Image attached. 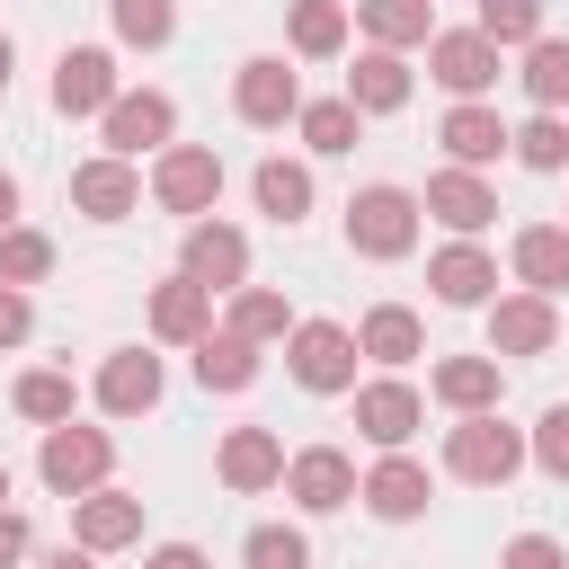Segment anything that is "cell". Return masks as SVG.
Masks as SVG:
<instances>
[{"label": "cell", "instance_id": "1", "mask_svg": "<svg viewBox=\"0 0 569 569\" xmlns=\"http://www.w3.org/2000/svg\"><path fill=\"white\" fill-rule=\"evenodd\" d=\"M418 196L409 187H365V196H347V249L356 258H409L418 249Z\"/></svg>", "mask_w": 569, "mask_h": 569}, {"label": "cell", "instance_id": "2", "mask_svg": "<svg viewBox=\"0 0 569 569\" xmlns=\"http://www.w3.org/2000/svg\"><path fill=\"white\" fill-rule=\"evenodd\" d=\"M525 453H533V445H525L516 427H498V409H489V418H462V427L445 436V471H453V480H480V489H507V480L525 471Z\"/></svg>", "mask_w": 569, "mask_h": 569}, {"label": "cell", "instance_id": "3", "mask_svg": "<svg viewBox=\"0 0 569 569\" xmlns=\"http://www.w3.org/2000/svg\"><path fill=\"white\" fill-rule=\"evenodd\" d=\"M36 471H44V489L89 498V489H107V471H116V436H107V427H44Z\"/></svg>", "mask_w": 569, "mask_h": 569}, {"label": "cell", "instance_id": "4", "mask_svg": "<svg viewBox=\"0 0 569 569\" xmlns=\"http://www.w3.org/2000/svg\"><path fill=\"white\" fill-rule=\"evenodd\" d=\"M151 196H160V213H213V196H222V160L204 151V142H169L160 160H151Z\"/></svg>", "mask_w": 569, "mask_h": 569}, {"label": "cell", "instance_id": "5", "mask_svg": "<svg viewBox=\"0 0 569 569\" xmlns=\"http://www.w3.org/2000/svg\"><path fill=\"white\" fill-rule=\"evenodd\" d=\"M178 276H187V284H204V293H240V284H249V240H240L231 222H187Z\"/></svg>", "mask_w": 569, "mask_h": 569}, {"label": "cell", "instance_id": "6", "mask_svg": "<svg viewBox=\"0 0 569 569\" xmlns=\"http://www.w3.org/2000/svg\"><path fill=\"white\" fill-rule=\"evenodd\" d=\"M356 338L338 320H293V382L302 391H356Z\"/></svg>", "mask_w": 569, "mask_h": 569}, {"label": "cell", "instance_id": "7", "mask_svg": "<svg viewBox=\"0 0 569 569\" xmlns=\"http://www.w3.org/2000/svg\"><path fill=\"white\" fill-rule=\"evenodd\" d=\"M356 489H365V480H356V462H347L338 445H302V453L284 462V498H293L302 516H338Z\"/></svg>", "mask_w": 569, "mask_h": 569}, {"label": "cell", "instance_id": "8", "mask_svg": "<svg viewBox=\"0 0 569 569\" xmlns=\"http://www.w3.org/2000/svg\"><path fill=\"white\" fill-rule=\"evenodd\" d=\"M98 124H107V151H116V160H133V151H169V133H178V107H169L160 89H124V98H116Z\"/></svg>", "mask_w": 569, "mask_h": 569}, {"label": "cell", "instance_id": "9", "mask_svg": "<svg viewBox=\"0 0 569 569\" xmlns=\"http://www.w3.org/2000/svg\"><path fill=\"white\" fill-rule=\"evenodd\" d=\"M418 391L400 382V373H382V382H356V436L365 445H382V453H400L409 436H418Z\"/></svg>", "mask_w": 569, "mask_h": 569}, {"label": "cell", "instance_id": "10", "mask_svg": "<svg viewBox=\"0 0 569 569\" xmlns=\"http://www.w3.org/2000/svg\"><path fill=\"white\" fill-rule=\"evenodd\" d=\"M427 71L471 107L480 89H498V44H489L480 27H453V36H436V44H427Z\"/></svg>", "mask_w": 569, "mask_h": 569}, {"label": "cell", "instance_id": "11", "mask_svg": "<svg viewBox=\"0 0 569 569\" xmlns=\"http://www.w3.org/2000/svg\"><path fill=\"white\" fill-rule=\"evenodd\" d=\"M124 89H116V53H98V44H71L62 62H53V107L62 116H107Z\"/></svg>", "mask_w": 569, "mask_h": 569}, {"label": "cell", "instance_id": "12", "mask_svg": "<svg viewBox=\"0 0 569 569\" xmlns=\"http://www.w3.org/2000/svg\"><path fill=\"white\" fill-rule=\"evenodd\" d=\"M231 107H240L249 124H284V116H302V80H293L276 53H249L240 80H231Z\"/></svg>", "mask_w": 569, "mask_h": 569}, {"label": "cell", "instance_id": "13", "mask_svg": "<svg viewBox=\"0 0 569 569\" xmlns=\"http://www.w3.org/2000/svg\"><path fill=\"white\" fill-rule=\"evenodd\" d=\"M427 213H436L445 231H462V240H471V231H489V222H498V187H489L480 169H436V178H427Z\"/></svg>", "mask_w": 569, "mask_h": 569}, {"label": "cell", "instance_id": "14", "mask_svg": "<svg viewBox=\"0 0 569 569\" xmlns=\"http://www.w3.org/2000/svg\"><path fill=\"white\" fill-rule=\"evenodd\" d=\"M71 204H80L89 222H124V213L142 204L133 160H116V151H107V160H80V169H71Z\"/></svg>", "mask_w": 569, "mask_h": 569}, {"label": "cell", "instance_id": "15", "mask_svg": "<svg viewBox=\"0 0 569 569\" xmlns=\"http://www.w3.org/2000/svg\"><path fill=\"white\" fill-rule=\"evenodd\" d=\"M560 338V311L542 302V293H507V302H489V356H542Z\"/></svg>", "mask_w": 569, "mask_h": 569}, {"label": "cell", "instance_id": "16", "mask_svg": "<svg viewBox=\"0 0 569 569\" xmlns=\"http://www.w3.org/2000/svg\"><path fill=\"white\" fill-rule=\"evenodd\" d=\"M98 409H107V418H142V409H160V356L116 347V356L98 365Z\"/></svg>", "mask_w": 569, "mask_h": 569}, {"label": "cell", "instance_id": "17", "mask_svg": "<svg viewBox=\"0 0 569 569\" xmlns=\"http://www.w3.org/2000/svg\"><path fill=\"white\" fill-rule=\"evenodd\" d=\"M133 533H142V498H124V489L71 498V542H80V551H124Z\"/></svg>", "mask_w": 569, "mask_h": 569}, {"label": "cell", "instance_id": "18", "mask_svg": "<svg viewBox=\"0 0 569 569\" xmlns=\"http://www.w3.org/2000/svg\"><path fill=\"white\" fill-rule=\"evenodd\" d=\"M427 284H436V302L480 311V302H489V284H498V258H489V249H471V240H453V249H436V258H427Z\"/></svg>", "mask_w": 569, "mask_h": 569}, {"label": "cell", "instance_id": "19", "mask_svg": "<svg viewBox=\"0 0 569 569\" xmlns=\"http://www.w3.org/2000/svg\"><path fill=\"white\" fill-rule=\"evenodd\" d=\"M436 142H445V160H453V169H489L516 133L498 124V107H480V98H471V107H453V116L436 124Z\"/></svg>", "mask_w": 569, "mask_h": 569}, {"label": "cell", "instance_id": "20", "mask_svg": "<svg viewBox=\"0 0 569 569\" xmlns=\"http://www.w3.org/2000/svg\"><path fill=\"white\" fill-rule=\"evenodd\" d=\"M151 338H169V347H204V338H213V293L187 284V276H169V284L151 293Z\"/></svg>", "mask_w": 569, "mask_h": 569}, {"label": "cell", "instance_id": "21", "mask_svg": "<svg viewBox=\"0 0 569 569\" xmlns=\"http://www.w3.org/2000/svg\"><path fill=\"white\" fill-rule=\"evenodd\" d=\"M427 391L453 409V418H489L498 409V356H445L427 373Z\"/></svg>", "mask_w": 569, "mask_h": 569}, {"label": "cell", "instance_id": "22", "mask_svg": "<svg viewBox=\"0 0 569 569\" xmlns=\"http://www.w3.org/2000/svg\"><path fill=\"white\" fill-rule=\"evenodd\" d=\"M213 471H222V489H276L284 480V445L267 427H231L222 453H213Z\"/></svg>", "mask_w": 569, "mask_h": 569}, {"label": "cell", "instance_id": "23", "mask_svg": "<svg viewBox=\"0 0 569 569\" xmlns=\"http://www.w3.org/2000/svg\"><path fill=\"white\" fill-rule=\"evenodd\" d=\"M382 525H409V516H427V471L409 462V453H382L373 471H365V489H356Z\"/></svg>", "mask_w": 569, "mask_h": 569}, {"label": "cell", "instance_id": "24", "mask_svg": "<svg viewBox=\"0 0 569 569\" xmlns=\"http://www.w3.org/2000/svg\"><path fill=\"white\" fill-rule=\"evenodd\" d=\"M516 276L551 302V293L569 284V222H525V231H516Z\"/></svg>", "mask_w": 569, "mask_h": 569}, {"label": "cell", "instance_id": "25", "mask_svg": "<svg viewBox=\"0 0 569 569\" xmlns=\"http://www.w3.org/2000/svg\"><path fill=\"white\" fill-rule=\"evenodd\" d=\"M356 347H365L373 365H409V356H427V329H418L409 302H373L365 329H356Z\"/></svg>", "mask_w": 569, "mask_h": 569}, {"label": "cell", "instance_id": "26", "mask_svg": "<svg viewBox=\"0 0 569 569\" xmlns=\"http://www.w3.org/2000/svg\"><path fill=\"white\" fill-rule=\"evenodd\" d=\"M356 18H365V36H373L382 53L436 44V0H356Z\"/></svg>", "mask_w": 569, "mask_h": 569}, {"label": "cell", "instance_id": "27", "mask_svg": "<svg viewBox=\"0 0 569 569\" xmlns=\"http://www.w3.org/2000/svg\"><path fill=\"white\" fill-rule=\"evenodd\" d=\"M347 98L365 107V116H391V107H409V62L400 53H356V71H347Z\"/></svg>", "mask_w": 569, "mask_h": 569}, {"label": "cell", "instance_id": "28", "mask_svg": "<svg viewBox=\"0 0 569 569\" xmlns=\"http://www.w3.org/2000/svg\"><path fill=\"white\" fill-rule=\"evenodd\" d=\"M196 382H204V391H249V382H258V347L231 338V329H213V338L196 347Z\"/></svg>", "mask_w": 569, "mask_h": 569}, {"label": "cell", "instance_id": "29", "mask_svg": "<svg viewBox=\"0 0 569 569\" xmlns=\"http://www.w3.org/2000/svg\"><path fill=\"white\" fill-rule=\"evenodd\" d=\"M302 142L311 151H356V133H365V107L356 98H302Z\"/></svg>", "mask_w": 569, "mask_h": 569}, {"label": "cell", "instance_id": "30", "mask_svg": "<svg viewBox=\"0 0 569 569\" xmlns=\"http://www.w3.org/2000/svg\"><path fill=\"white\" fill-rule=\"evenodd\" d=\"M258 213L302 222V213H311V169H302V160H258Z\"/></svg>", "mask_w": 569, "mask_h": 569}, {"label": "cell", "instance_id": "31", "mask_svg": "<svg viewBox=\"0 0 569 569\" xmlns=\"http://www.w3.org/2000/svg\"><path fill=\"white\" fill-rule=\"evenodd\" d=\"M231 338H249V347H267V338H293V311H284V293H267V284H240V293H231Z\"/></svg>", "mask_w": 569, "mask_h": 569}, {"label": "cell", "instance_id": "32", "mask_svg": "<svg viewBox=\"0 0 569 569\" xmlns=\"http://www.w3.org/2000/svg\"><path fill=\"white\" fill-rule=\"evenodd\" d=\"M525 89H533V107H542V116H560V107H569V44H560V36L525 44Z\"/></svg>", "mask_w": 569, "mask_h": 569}, {"label": "cell", "instance_id": "33", "mask_svg": "<svg viewBox=\"0 0 569 569\" xmlns=\"http://www.w3.org/2000/svg\"><path fill=\"white\" fill-rule=\"evenodd\" d=\"M338 44H347V9H338V0H293V53L329 62Z\"/></svg>", "mask_w": 569, "mask_h": 569}, {"label": "cell", "instance_id": "34", "mask_svg": "<svg viewBox=\"0 0 569 569\" xmlns=\"http://www.w3.org/2000/svg\"><path fill=\"white\" fill-rule=\"evenodd\" d=\"M107 9H116V36L142 44V53H160V44L178 36V9H169V0H107Z\"/></svg>", "mask_w": 569, "mask_h": 569}, {"label": "cell", "instance_id": "35", "mask_svg": "<svg viewBox=\"0 0 569 569\" xmlns=\"http://www.w3.org/2000/svg\"><path fill=\"white\" fill-rule=\"evenodd\" d=\"M18 418L71 427V373H18Z\"/></svg>", "mask_w": 569, "mask_h": 569}, {"label": "cell", "instance_id": "36", "mask_svg": "<svg viewBox=\"0 0 569 569\" xmlns=\"http://www.w3.org/2000/svg\"><path fill=\"white\" fill-rule=\"evenodd\" d=\"M489 44H542V0H480Z\"/></svg>", "mask_w": 569, "mask_h": 569}, {"label": "cell", "instance_id": "37", "mask_svg": "<svg viewBox=\"0 0 569 569\" xmlns=\"http://www.w3.org/2000/svg\"><path fill=\"white\" fill-rule=\"evenodd\" d=\"M240 560H249V569H311V542H302L293 525H258V533L240 542Z\"/></svg>", "mask_w": 569, "mask_h": 569}, {"label": "cell", "instance_id": "38", "mask_svg": "<svg viewBox=\"0 0 569 569\" xmlns=\"http://www.w3.org/2000/svg\"><path fill=\"white\" fill-rule=\"evenodd\" d=\"M53 267V240L44 231H0V284H36Z\"/></svg>", "mask_w": 569, "mask_h": 569}, {"label": "cell", "instance_id": "39", "mask_svg": "<svg viewBox=\"0 0 569 569\" xmlns=\"http://www.w3.org/2000/svg\"><path fill=\"white\" fill-rule=\"evenodd\" d=\"M516 160H525V169H569V124H560V116H533V124L516 133Z\"/></svg>", "mask_w": 569, "mask_h": 569}, {"label": "cell", "instance_id": "40", "mask_svg": "<svg viewBox=\"0 0 569 569\" xmlns=\"http://www.w3.org/2000/svg\"><path fill=\"white\" fill-rule=\"evenodd\" d=\"M533 462H542L551 480H569V400L542 409V427H533Z\"/></svg>", "mask_w": 569, "mask_h": 569}, {"label": "cell", "instance_id": "41", "mask_svg": "<svg viewBox=\"0 0 569 569\" xmlns=\"http://www.w3.org/2000/svg\"><path fill=\"white\" fill-rule=\"evenodd\" d=\"M498 569H569V551H560L551 533H516V542L498 551Z\"/></svg>", "mask_w": 569, "mask_h": 569}, {"label": "cell", "instance_id": "42", "mask_svg": "<svg viewBox=\"0 0 569 569\" xmlns=\"http://www.w3.org/2000/svg\"><path fill=\"white\" fill-rule=\"evenodd\" d=\"M36 329V311H27V284H0V347H18Z\"/></svg>", "mask_w": 569, "mask_h": 569}, {"label": "cell", "instance_id": "43", "mask_svg": "<svg viewBox=\"0 0 569 569\" xmlns=\"http://www.w3.org/2000/svg\"><path fill=\"white\" fill-rule=\"evenodd\" d=\"M18 560H27V516L0 507V569H18Z\"/></svg>", "mask_w": 569, "mask_h": 569}, {"label": "cell", "instance_id": "44", "mask_svg": "<svg viewBox=\"0 0 569 569\" xmlns=\"http://www.w3.org/2000/svg\"><path fill=\"white\" fill-rule=\"evenodd\" d=\"M151 569H213V560H204L196 542H160V551H151Z\"/></svg>", "mask_w": 569, "mask_h": 569}, {"label": "cell", "instance_id": "45", "mask_svg": "<svg viewBox=\"0 0 569 569\" xmlns=\"http://www.w3.org/2000/svg\"><path fill=\"white\" fill-rule=\"evenodd\" d=\"M0 231H18V178L0 169Z\"/></svg>", "mask_w": 569, "mask_h": 569}, {"label": "cell", "instance_id": "46", "mask_svg": "<svg viewBox=\"0 0 569 569\" xmlns=\"http://www.w3.org/2000/svg\"><path fill=\"white\" fill-rule=\"evenodd\" d=\"M36 569H98V551H53V560H36Z\"/></svg>", "mask_w": 569, "mask_h": 569}, {"label": "cell", "instance_id": "47", "mask_svg": "<svg viewBox=\"0 0 569 569\" xmlns=\"http://www.w3.org/2000/svg\"><path fill=\"white\" fill-rule=\"evenodd\" d=\"M9 62H18V53H9V36H0V89H9Z\"/></svg>", "mask_w": 569, "mask_h": 569}, {"label": "cell", "instance_id": "48", "mask_svg": "<svg viewBox=\"0 0 569 569\" xmlns=\"http://www.w3.org/2000/svg\"><path fill=\"white\" fill-rule=\"evenodd\" d=\"M0 498H9V462H0Z\"/></svg>", "mask_w": 569, "mask_h": 569}]
</instances>
